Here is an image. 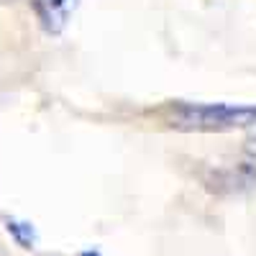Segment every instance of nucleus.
I'll list each match as a JSON object with an SVG mask.
<instances>
[{
  "label": "nucleus",
  "mask_w": 256,
  "mask_h": 256,
  "mask_svg": "<svg viewBox=\"0 0 256 256\" xmlns=\"http://www.w3.org/2000/svg\"><path fill=\"white\" fill-rule=\"evenodd\" d=\"M169 123L182 131H230L256 123V105L228 102H174Z\"/></svg>",
  "instance_id": "nucleus-1"
},
{
  "label": "nucleus",
  "mask_w": 256,
  "mask_h": 256,
  "mask_svg": "<svg viewBox=\"0 0 256 256\" xmlns=\"http://www.w3.org/2000/svg\"><path fill=\"white\" fill-rule=\"evenodd\" d=\"M80 256H100L98 251H84V254H80Z\"/></svg>",
  "instance_id": "nucleus-4"
},
{
  "label": "nucleus",
  "mask_w": 256,
  "mask_h": 256,
  "mask_svg": "<svg viewBox=\"0 0 256 256\" xmlns=\"http://www.w3.org/2000/svg\"><path fill=\"white\" fill-rule=\"evenodd\" d=\"M8 230L18 238V244H20V246L31 248V244H34V238H36V236H34V228H31L28 223H16V220H8Z\"/></svg>",
  "instance_id": "nucleus-3"
},
{
  "label": "nucleus",
  "mask_w": 256,
  "mask_h": 256,
  "mask_svg": "<svg viewBox=\"0 0 256 256\" xmlns=\"http://www.w3.org/2000/svg\"><path fill=\"white\" fill-rule=\"evenodd\" d=\"M31 6L41 28L46 34H62L67 28L72 13L77 10L80 0H31Z\"/></svg>",
  "instance_id": "nucleus-2"
}]
</instances>
